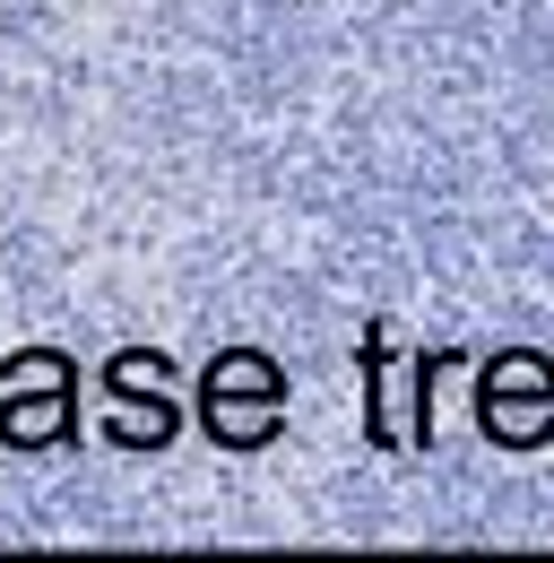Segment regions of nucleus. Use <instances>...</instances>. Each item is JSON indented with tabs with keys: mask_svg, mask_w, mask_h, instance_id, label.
Returning a JSON list of instances; mask_svg holds the SVG:
<instances>
[{
	"mask_svg": "<svg viewBox=\"0 0 554 563\" xmlns=\"http://www.w3.org/2000/svg\"><path fill=\"white\" fill-rule=\"evenodd\" d=\"M191 408H200L208 442H225V451H261V442H277V424H286V364L261 355V347H217L200 364Z\"/></svg>",
	"mask_w": 554,
	"mask_h": 563,
	"instance_id": "1",
	"label": "nucleus"
},
{
	"mask_svg": "<svg viewBox=\"0 0 554 563\" xmlns=\"http://www.w3.org/2000/svg\"><path fill=\"white\" fill-rule=\"evenodd\" d=\"M0 442L9 451H62L78 433V364L62 347H18L0 355Z\"/></svg>",
	"mask_w": 554,
	"mask_h": 563,
	"instance_id": "2",
	"label": "nucleus"
},
{
	"mask_svg": "<svg viewBox=\"0 0 554 563\" xmlns=\"http://www.w3.org/2000/svg\"><path fill=\"white\" fill-rule=\"evenodd\" d=\"M477 424H485L494 451H538V442H554V355H538V347L485 355Z\"/></svg>",
	"mask_w": 554,
	"mask_h": 563,
	"instance_id": "3",
	"label": "nucleus"
},
{
	"mask_svg": "<svg viewBox=\"0 0 554 563\" xmlns=\"http://www.w3.org/2000/svg\"><path fill=\"white\" fill-rule=\"evenodd\" d=\"M104 442H131V451H156L182 433V382L156 347H131L104 364Z\"/></svg>",
	"mask_w": 554,
	"mask_h": 563,
	"instance_id": "4",
	"label": "nucleus"
},
{
	"mask_svg": "<svg viewBox=\"0 0 554 563\" xmlns=\"http://www.w3.org/2000/svg\"><path fill=\"white\" fill-rule=\"evenodd\" d=\"M364 442L373 451H399L408 442V424L390 417V321H364Z\"/></svg>",
	"mask_w": 554,
	"mask_h": 563,
	"instance_id": "5",
	"label": "nucleus"
},
{
	"mask_svg": "<svg viewBox=\"0 0 554 563\" xmlns=\"http://www.w3.org/2000/svg\"><path fill=\"white\" fill-rule=\"evenodd\" d=\"M459 373V347H424L416 355V417H408V442H433V399H442V382Z\"/></svg>",
	"mask_w": 554,
	"mask_h": 563,
	"instance_id": "6",
	"label": "nucleus"
}]
</instances>
